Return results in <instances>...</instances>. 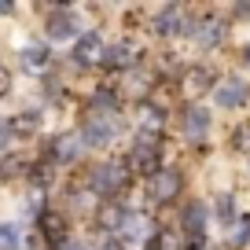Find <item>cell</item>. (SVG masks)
I'll use <instances>...</instances> for the list:
<instances>
[{"label": "cell", "instance_id": "cell-14", "mask_svg": "<svg viewBox=\"0 0 250 250\" xmlns=\"http://www.w3.org/2000/svg\"><path fill=\"white\" fill-rule=\"evenodd\" d=\"M158 133H162V114H158V110H144V118H140V144H155Z\"/></svg>", "mask_w": 250, "mask_h": 250}, {"label": "cell", "instance_id": "cell-27", "mask_svg": "<svg viewBox=\"0 0 250 250\" xmlns=\"http://www.w3.org/2000/svg\"><path fill=\"white\" fill-rule=\"evenodd\" d=\"M247 59H250V48H247Z\"/></svg>", "mask_w": 250, "mask_h": 250}, {"label": "cell", "instance_id": "cell-21", "mask_svg": "<svg viewBox=\"0 0 250 250\" xmlns=\"http://www.w3.org/2000/svg\"><path fill=\"white\" fill-rule=\"evenodd\" d=\"M184 217H188V225H191V228L199 232V228H203V217H206V210H203V206H188V213H184Z\"/></svg>", "mask_w": 250, "mask_h": 250}, {"label": "cell", "instance_id": "cell-16", "mask_svg": "<svg viewBox=\"0 0 250 250\" xmlns=\"http://www.w3.org/2000/svg\"><path fill=\"white\" fill-rule=\"evenodd\" d=\"M55 158H62V162H70V158H78L81 155V140H78V136H59V140H55Z\"/></svg>", "mask_w": 250, "mask_h": 250}, {"label": "cell", "instance_id": "cell-12", "mask_svg": "<svg viewBox=\"0 0 250 250\" xmlns=\"http://www.w3.org/2000/svg\"><path fill=\"white\" fill-rule=\"evenodd\" d=\"M103 62H107V66H114V70L133 66V62H136V44H114L110 52H103Z\"/></svg>", "mask_w": 250, "mask_h": 250}, {"label": "cell", "instance_id": "cell-25", "mask_svg": "<svg viewBox=\"0 0 250 250\" xmlns=\"http://www.w3.org/2000/svg\"><path fill=\"white\" fill-rule=\"evenodd\" d=\"M8 136H11V129L4 122H0V147H8Z\"/></svg>", "mask_w": 250, "mask_h": 250}, {"label": "cell", "instance_id": "cell-5", "mask_svg": "<svg viewBox=\"0 0 250 250\" xmlns=\"http://www.w3.org/2000/svg\"><path fill=\"white\" fill-rule=\"evenodd\" d=\"M122 184H125V173H122V166H100V169L92 173V188H96V191H103V195L118 191Z\"/></svg>", "mask_w": 250, "mask_h": 250}, {"label": "cell", "instance_id": "cell-20", "mask_svg": "<svg viewBox=\"0 0 250 250\" xmlns=\"http://www.w3.org/2000/svg\"><path fill=\"white\" fill-rule=\"evenodd\" d=\"M96 221H100L103 228H118V221H122V206H103V210L96 213Z\"/></svg>", "mask_w": 250, "mask_h": 250}, {"label": "cell", "instance_id": "cell-17", "mask_svg": "<svg viewBox=\"0 0 250 250\" xmlns=\"http://www.w3.org/2000/svg\"><path fill=\"white\" fill-rule=\"evenodd\" d=\"M195 37H199V44L203 48H210V44H221V37H225V30H221V22H199V30H195Z\"/></svg>", "mask_w": 250, "mask_h": 250}, {"label": "cell", "instance_id": "cell-26", "mask_svg": "<svg viewBox=\"0 0 250 250\" xmlns=\"http://www.w3.org/2000/svg\"><path fill=\"white\" fill-rule=\"evenodd\" d=\"M59 250H85V247H81V243H62Z\"/></svg>", "mask_w": 250, "mask_h": 250}, {"label": "cell", "instance_id": "cell-3", "mask_svg": "<svg viewBox=\"0 0 250 250\" xmlns=\"http://www.w3.org/2000/svg\"><path fill=\"white\" fill-rule=\"evenodd\" d=\"M114 232L122 235L125 243H136V239H144V235L151 232V221L144 217V213H122V221H118Z\"/></svg>", "mask_w": 250, "mask_h": 250}, {"label": "cell", "instance_id": "cell-13", "mask_svg": "<svg viewBox=\"0 0 250 250\" xmlns=\"http://www.w3.org/2000/svg\"><path fill=\"white\" fill-rule=\"evenodd\" d=\"M184 129H188V136H191V140H203L206 136V129H210V114H206V110H188V118H184Z\"/></svg>", "mask_w": 250, "mask_h": 250}, {"label": "cell", "instance_id": "cell-8", "mask_svg": "<svg viewBox=\"0 0 250 250\" xmlns=\"http://www.w3.org/2000/svg\"><path fill=\"white\" fill-rule=\"evenodd\" d=\"M177 191H180V173L177 169H158L155 173V195L162 199V203H169Z\"/></svg>", "mask_w": 250, "mask_h": 250}, {"label": "cell", "instance_id": "cell-19", "mask_svg": "<svg viewBox=\"0 0 250 250\" xmlns=\"http://www.w3.org/2000/svg\"><path fill=\"white\" fill-rule=\"evenodd\" d=\"M147 250H180V235L177 232H155L147 239Z\"/></svg>", "mask_w": 250, "mask_h": 250}, {"label": "cell", "instance_id": "cell-22", "mask_svg": "<svg viewBox=\"0 0 250 250\" xmlns=\"http://www.w3.org/2000/svg\"><path fill=\"white\" fill-rule=\"evenodd\" d=\"M15 239H19L15 228H11V225H0V250H11V247H15Z\"/></svg>", "mask_w": 250, "mask_h": 250}, {"label": "cell", "instance_id": "cell-2", "mask_svg": "<svg viewBox=\"0 0 250 250\" xmlns=\"http://www.w3.org/2000/svg\"><path fill=\"white\" fill-rule=\"evenodd\" d=\"M129 169L133 173H144V177H155L162 166H158V151H155V144H140V147L129 155Z\"/></svg>", "mask_w": 250, "mask_h": 250}, {"label": "cell", "instance_id": "cell-4", "mask_svg": "<svg viewBox=\"0 0 250 250\" xmlns=\"http://www.w3.org/2000/svg\"><path fill=\"white\" fill-rule=\"evenodd\" d=\"M155 26H158V33H166V37H173V33H184V30H188V15H184V8H177V4H169V8H162V11H158Z\"/></svg>", "mask_w": 250, "mask_h": 250}, {"label": "cell", "instance_id": "cell-24", "mask_svg": "<svg viewBox=\"0 0 250 250\" xmlns=\"http://www.w3.org/2000/svg\"><path fill=\"white\" fill-rule=\"evenodd\" d=\"M235 144H239V147H247V151H250V129H239V133H235Z\"/></svg>", "mask_w": 250, "mask_h": 250}, {"label": "cell", "instance_id": "cell-6", "mask_svg": "<svg viewBox=\"0 0 250 250\" xmlns=\"http://www.w3.org/2000/svg\"><path fill=\"white\" fill-rule=\"evenodd\" d=\"M103 41L96 37V33H85V37L78 41V48H74V55H78V62L81 66H92V62H103Z\"/></svg>", "mask_w": 250, "mask_h": 250}, {"label": "cell", "instance_id": "cell-18", "mask_svg": "<svg viewBox=\"0 0 250 250\" xmlns=\"http://www.w3.org/2000/svg\"><path fill=\"white\" fill-rule=\"evenodd\" d=\"M22 62L30 66V70H44V66H48V48L44 44H30L22 52Z\"/></svg>", "mask_w": 250, "mask_h": 250}, {"label": "cell", "instance_id": "cell-23", "mask_svg": "<svg viewBox=\"0 0 250 250\" xmlns=\"http://www.w3.org/2000/svg\"><path fill=\"white\" fill-rule=\"evenodd\" d=\"M232 243H250V217H243L232 232Z\"/></svg>", "mask_w": 250, "mask_h": 250}, {"label": "cell", "instance_id": "cell-7", "mask_svg": "<svg viewBox=\"0 0 250 250\" xmlns=\"http://www.w3.org/2000/svg\"><path fill=\"white\" fill-rule=\"evenodd\" d=\"M210 81H213V74L206 70V66H191V70H184V96H203L206 88H210Z\"/></svg>", "mask_w": 250, "mask_h": 250}, {"label": "cell", "instance_id": "cell-9", "mask_svg": "<svg viewBox=\"0 0 250 250\" xmlns=\"http://www.w3.org/2000/svg\"><path fill=\"white\" fill-rule=\"evenodd\" d=\"M74 30H78V22H74L70 11H52V15H48V33H52L55 41L74 37Z\"/></svg>", "mask_w": 250, "mask_h": 250}, {"label": "cell", "instance_id": "cell-10", "mask_svg": "<svg viewBox=\"0 0 250 250\" xmlns=\"http://www.w3.org/2000/svg\"><path fill=\"white\" fill-rule=\"evenodd\" d=\"M213 96H217L221 107H239V103L247 100V85H243V81H221Z\"/></svg>", "mask_w": 250, "mask_h": 250}, {"label": "cell", "instance_id": "cell-15", "mask_svg": "<svg viewBox=\"0 0 250 250\" xmlns=\"http://www.w3.org/2000/svg\"><path fill=\"white\" fill-rule=\"evenodd\" d=\"M37 125H41V114H30V110H26V114L11 118L8 129H11V133H19V136H30V133H37Z\"/></svg>", "mask_w": 250, "mask_h": 250}, {"label": "cell", "instance_id": "cell-1", "mask_svg": "<svg viewBox=\"0 0 250 250\" xmlns=\"http://www.w3.org/2000/svg\"><path fill=\"white\" fill-rule=\"evenodd\" d=\"M114 133H118V125L110 122V118H103V114H92V118L85 122V140L92 144V147L110 144V140H114Z\"/></svg>", "mask_w": 250, "mask_h": 250}, {"label": "cell", "instance_id": "cell-11", "mask_svg": "<svg viewBox=\"0 0 250 250\" xmlns=\"http://www.w3.org/2000/svg\"><path fill=\"white\" fill-rule=\"evenodd\" d=\"M41 232H44V239L52 243V247H62V235H66V221H62L59 213L48 210L44 217H41Z\"/></svg>", "mask_w": 250, "mask_h": 250}]
</instances>
